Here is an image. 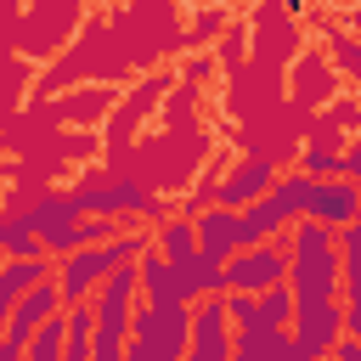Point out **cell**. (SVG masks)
I'll return each instance as SVG.
<instances>
[{"label":"cell","instance_id":"6da1fadb","mask_svg":"<svg viewBox=\"0 0 361 361\" xmlns=\"http://www.w3.org/2000/svg\"><path fill=\"white\" fill-rule=\"evenodd\" d=\"M288 259H293V299L299 305H338L344 299V254H338V231L316 226V220H299L293 226V243H288Z\"/></svg>","mask_w":361,"mask_h":361},{"label":"cell","instance_id":"7a4b0ae2","mask_svg":"<svg viewBox=\"0 0 361 361\" xmlns=\"http://www.w3.org/2000/svg\"><path fill=\"white\" fill-rule=\"evenodd\" d=\"M147 254H152V248H147V237H141V231H124V237H113V243H96V248L68 254V259L56 265V288H62L68 310H73V305H90V299H96V288H102L113 271L141 265Z\"/></svg>","mask_w":361,"mask_h":361},{"label":"cell","instance_id":"3957f363","mask_svg":"<svg viewBox=\"0 0 361 361\" xmlns=\"http://www.w3.org/2000/svg\"><path fill=\"white\" fill-rule=\"evenodd\" d=\"M186 350H192V310L141 305L135 338H130V355L124 361H186Z\"/></svg>","mask_w":361,"mask_h":361},{"label":"cell","instance_id":"277c9868","mask_svg":"<svg viewBox=\"0 0 361 361\" xmlns=\"http://www.w3.org/2000/svg\"><path fill=\"white\" fill-rule=\"evenodd\" d=\"M288 276H293V259H288V248H282V243L243 248V254H237V259H226V271H220L226 293H248V299H265L271 288H288Z\"/></svg>","mask_w":361,"mask_h":361},{"label":"cell","instance_id":"5b68a950","mask_svg":"<svg viewBox=\"0 0 361 361\" xmlns=\"http://www.w3.org/2000/svg\"><path fill=\"white\" fill-rule=\"evenodd\" d=\"M79 209L90 220H130V214H158V197H147L135 180H85L73 186Z\"/></svg>","mask_w":361,"mask_h":361},{"label":"cell","instance_id":"8992f818","mask_svg":"<svg viewBox=\"0 0 361 361\" xmlns=\"http://www.w3.org/2000/svg\"><path fill=\"white\" fill-rule=\"evenodd\" d=\"M288 333H293V344H299L310 361H333L338 344L350 338V327H344V305H299Z\"/></svg>","mask_w":361,"mask_h":361},{"label":"cell","instance_id":"52a82bcc","mask_svg":"<svg viewBox=\"0 0 361 361\" xmlns=\"http://www.w3.org/2000/svg\"><path fill=\"white\" fill-rule=\"evenodd\" d=\"M237 355V327H231V310H226V293L203 299L192 310V350L186 361H231Z\"/></svg>","mask_w":361,"mask_h":361},{"label":"cell","instance_id":"ba28073f","mask_svg":"<svg viewBox=\"0 0 361 361\" xmlns=\"http://www.w3.org/2000/svg\"><path fill=\"white\" fill-rule=\"evenodd\" d=\"M276 164L271 158H243L220 186H214V209H231V214H248L254 203H265L271 192H276Z\"/></svg>","mask_w":361,"mask_h":361},{"label":"cell","instance_id":"9c48e42d","mask_svg":"<svg viewBox=\"0 0 361 361\" xmlns=\"http://www.w3.org/2000/svg\"><path fill=\"white\" fill-rule=\"evenodd\" d=\"M310 220L316 226H327V231H344V226H355L361 220V186L355 180H316L310 186Z\"/></svg>","mask_w":361,"mask_h":361},{"label":"cell","instance_id":"30bf717a","mask_svg":"<svg viewBox=\"0 0 361 361\" xmlns=\"http://www.w3.org/2000/svg\"><path fill=\"white\" fill-rule=\"evenodd\" d=\"M197 248H203V259H214V265L237 259V254H243V214H231V209H203V214H197Z\"/></svg>","mask_w":361,"mask_h":361},{"label":"cell","instance_id":"8fae6325","mask_svg":"<svg viewBox=\"0 0 361 361\" xmlns=\"http://www.w3.org/2000/svg\"><path fill=\"white\" fill-rule=\"evenodd\" d=\"M141 305H158V310H192L180 271H175V265H169L158 248L141 259Z\"/></svg>","mask_w":361,"mask_h":361},{"label":"cell","instance_id":"7c38bea8","mask_svg":"<svg viewBox=\"0 0 361 361\" xmlns=\"http://www.w3.org/2000/svg\"><path fill=\"white\" fill-rule=\"evenodd\" d=\"M231 361H293V333L248 322V327H237V355Z\"/></svg>","mask_w":361,"mask_h":361},{"label":"cell","instance_id":"4fadbf2b","mask_svg":"<svg viewBox=\"0 0 361 361\" xmlns=\"http://www.w3.org/2000/svg\"><path fill=\"white\" fill-rule=\"evenodd\" d=\"M51 276H56V271H51L45 259H6V271H0V310L11 316V310H17L39 282H51Z\"/></svg>","mask_w":361,"mask_h":361},{"label":"cell","instance_id":"5bb4252c","mask_svg":"<svg viewBox=\"0 0 361 361\" xmlns=\"http://www.w3.org/2000/svg\"><path fill=\"white\" fill-rule=\"evenodd\" d=\"M158 254H164L169 265L203 259V248H197V220H164V226H158Z\"/></svg>","mask_w":361,"mask_h":361},{"label":"cell","instance_id":"9a60e30c","mask_svg":"<svg viewBox=\"0 0 361 361\" xmlns=\"http://www.w3.org/2000/svg\"><path fill=\"white\" fill-rule=\"evenodd\" d=\"M0 243H6V254H11V259H45V243H39V237H34L17 214L0 226Z\"/></svg>","mask_w":361,"mask_h":361},{"label":"cell","instance_id":"2e32d148","mask_svg":"<svg viewBox=\"0 0 361 361\" xmlns=\"http://www.w3.org/2000/svg\"><path fill=\"white\" fill-rule=\"evenodd\" d=\"M293 310H299L293 288H271V293L259 299V322H265V327H293Z\"/></svg>","mask_w":361,"mask_h":361},{"label":"cell","instance_id":"e0dca14e","mask_svg":"<svg viewBox=\"0 0 361 361\" xmlns=\"http://www.w3.org/2000/svg\"><path fill=\"white\" fill-rule=\"evenodd\" d=\"M344 180H355V186H361V130L344 141Z\"/></svg>","mask_w":361,"mask_h":361},{"label":"cell","instance_id":"ac0fdd59","mask_svg":"<svg viewBox=\"0 0 361 361\" xmlns=\"http://www.w3.org/2000/svg\"><path fill=\"white\" fill-rule=\"evenodd\" d=\"M333 361H361V344H355V338H344V344H338V355H333Z\"/></svg>","mask_w":361,"mask_h":361}]
</instances>
